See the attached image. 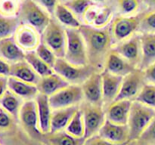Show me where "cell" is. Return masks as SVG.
I'll return each mask as SVG.
<instances>
[{
  "instance_id": "cell-26",
  "label": "cell",
  "mask_w": 155,
  "mask_h": 145,
  "mask_svg": "<svg viewBox=\"0 0 155 145\" xmlns=\"http://www.w3.org/2000/svg\"><path fill=\"white\" fill-rule=\"evenodd\" d=\"M142 60L139 69L144 70L155 62V33L140 35Z\"/></svg>"
},
{
  "instance_id": "cell-3",
  "label": "cell",
  "mask_w": 155,
  "mask_h": 145,
  "mask_svg": "<svg viewBox=\"0 0 155 145\" xmlns=\"http://www.w3.org/2000/svg\"><path fill=\"white\" fill-rule=\"evenodd\" d=\"M66 33L67 43L64 58L77 66L89 64L84 39L79 29L66 28Z\"/></svg>"
},
{
  "instance_id": "cell-37",
  "label": "cell",
  "mask_w": 155,
  "mask_h": 145,
  "mask_svg": "<svg viewBox=\"0 0 155 145\" xmlns=\"http://www.w3.org/2000/svg\"><path fill=\"white\" fill-rule=\"evenodd\" d=\"M139 30L143 33H155V11L142 16Z\"/></svg>"
},
{
  "instance_id": "cell-32",
  "label": "cell",
  "mask_w": 155,
  "mask_h": 145,
  "mask_svg": "<svg viewBox=\"0 0 155 145\" xmlns=\"http://www.w3.org/2000/svg\"><path fill=\"white\" fill-rule=\"evenodd\" d=\"M133 101L155 109V85L145 84Z\"/></svg>"
},
{
  "instance_id": "cell-30",
  "label": "cell",
  "mask_w": 155,
  "mask_h": 145,
  "mask_svg": "<svg viewBox=\"0 0 155 145\" xmlns=\"http://www.w3.org/2000/svg\"><path fill=\"white\" fill-rule=\"evenodd\" d=\"M25 60L41 77L45 76L54 72L53 68L43 61L36 54L35 51L25 52Z\"/></svg>"
},
{
  "instance_id": "cell-22",
  "label": "cell",
  "mask_w": 155,
  "mask_h": 145,
  "mask_svg": "<svg viewBox=\"0 0 155 145\" xmlns=\"http://www.w3.org/2000/svg\"><path fill=\"white\" fill-rule=\"evenodd\" d=\"M10 76L36 85L39 83L41 76L33 69L26 60L16 62L11 65Z\"/></svg>"
},
{
  "instance_id": "cell-34",
  "label": "cell",
  "mask_w": 155,
  "mask_h": 145,
  "mask_svg": "<svg viewBox=\"0 0 155 145\" xmlns=\"http://www.w3.org/2000/svg\"><path fill=\"white\" fill-rule=\"evenodd\" d=\"M35 51H36V54L43 61H45L47 64L49 65L51 67L53 68L54 63L56 61V59H57V56L53 52L52 50L50 49L44 42L41 41L40 44L38 45Z\"/></svg>"
},
{
  "instance_id": "cell-13",
  "label": "cell",
  "mask_w": 155,
  "mask_h": 145,
  "mask_svg": "<svg viewBox=\"0 0 155 145\" xmlns=\"http://www.w3.org/2000/svg\"><path fill=\"white\" fill-rule=\"evenodd\" d=\"M81 86L85 101L95 105L103 106L101 72H94Z\"/></svg>"
},
{
  "instance_id": "cell-43",
  "label": "cell",
  "mask_w": 155,
  "mask_h": 145,
  "mask_svg": "<svg viewBox=\"0 0 155 145\" xmlns=\"http://www.w3.org/2000/svg\"><path fill=\"white\" fill-rule=\"evenodd\" d=\"M144 75L147 82L155 85V62L144 69Z\"/></svg>"
},
{
  "instance_id": "cell-21",
  "label": "cell",
  "mask_w": 155,
  "mask_h": 145,
  "mask_svg": "<svg viewBox=\"0 0 155 145\" xmlns=\"http://www.w3.org/2000/svg\"><path fill=\"white\" fill-rule=\"evenodd\" d=\"M69 85L70 83L67 80L54 71L49 75L41 77L37 88L39 93L49 97Z\"/></svg>"
},
{
  "instance_id": "cell-6",
  "label": "cell",
  "mask_w": 155,
  "mask_h": 145,
  "mask_svg": "<svg viewBox=\"0 0 155 145\" xmlns=\"http://www.w3.org/2000/svg\"><path fill=\"white\" fill-rule=\"evenodd\" d=\"M42 42L52 50L57 57H64L67 43L66 29L56 19L51 18L41 35Z\"/></svg>"
},
{
  "instance_id": "cell-48",
  "label": "cell",
  "mask_w": 155,
  "mask_h": 145,
  "mask_svg": "<svg viewBox=\"0 0 155 145\" xmlns=\"http://www.w3.org/2000/svg\"><path fill=\"white\" fill-rule=\"evenodd\" d=\"M1 108H2V107H1V104H0V110H1Z\"/></svg>"
},
{
  "instance_id": "cell-12",
  "label": "cell",
  "mask_w": 155,
  "mask_h": 145,
  "mask_svg": "<svg viewBox=\"0 0 155 145\" xmlns=\"http://www.w3.org/2000/svg\"><path fill=\"white\" fill-rule=\"evenodd\" d=\"M14 38L18 46L24 51H35L41 42V34L36 29L27 24H19Z\"/></svg>"
},
{
  "instance_id": "cell-46",
  "label": "cell",
  "mask_w": 155,
  "mask_h": 145,
  "mask_svg": "<svg viewBox=\"0 0 155 145\" xmlns=\"http://www.w3.org/2000/svg\"><path fill=\"white\" fill-rule=\"evenodd\" d=\"M145 1L146 2H148V4H155V0H145Z\"/></svg>"
},
{
  "instance_id": "cell-2",
  "label": "cell",
  "mask_w": 155,
  "mask_h": 145,
  "mask_svg": "<svg viewBox=\"0 0 155 145\" xmlns=\"http://www.w3.org/2000/svg\"><path fill=\"white\" fill-rule=\"evenodd\" d=\"M155 116V109L133 101L127 125L130 137L129 142L139 139Z\"/></svg>"
},
{
  "instance_id": "cell-49",
  "label": "cell",
  "mask_w": 155,
  "mask_h": 145,
  "mask_svg": "<svg viewBox=\"0 0 155 145\" xmlns=\"http://www.w3.org/2000/svg\"><path fill=\"white\" fill-rule=\"evenodd\" d=\"M0 145H2V144H1V143H0Z\"/></svg>"
},
{
  "instance_id": "cell-38",
  "label": "cell",
  "mask_w": 155,
  "mask_h": 145,
  "mask_svg": "<svg viewBox=\"0 0 155 145\" xmlns=\"http://www.w3.org/2000/svg\"><path fill=\"white\" fill-rule=\"evenodd\" d=\"M117 2L120 10L125 15L135 13L139 7V0H118Z\"/></svg>"
},
{
  "instance_id": "cell-1",
  "label": "cell",
  "mask_w": 155,
  "mask_h": 145,
  "mask_svg": "<svg viewBox=\"0 0 155 145\" xmlns=\"http://www.w3.org/2000/svg\"><path fill=\"white\" fill-rule=\"evenodd\" d=\"M79 30L84 39L89 64L101 72L111 50L112 35L110 27L98 29L87 24H82Z\"/></svg>"
},
{
  "instance_id": "cell-16",
  "label": "cell",
  "mask_w": 155,
  "mask_h": 145,
  "mask_svg": "<svg viewBox=\"0 0 155 145\" xmlns=\"http://www.w3.org/2000/svg\"><path fill=\"white\" fill-rule=\"evenodd\" d=\"M100 137L115 143H130V131L127 125L114 123L106 119L98 133Z\"/></svg>"
},
{
  "instance_id": "cell-35",
  "label": "cell",
  "mask_w": 155,
  "mask_h": 145,
  "mask_svg": "<svg viewBox=\"0 0 155 145\" xmlns=\"http://www.w3.org/2000/svg\"><path fill=\"white\" fill-rule=\"evenodd\" d=\"M77 16L81 15L83 16L85 12L88 8L92 5V0H69L64 3Z\"/></svg>"
},
{
  "instance_id": "cell-14",
  "label": "cell",
  "mask_w": 155,
  "mask_h": 145,
  "mask_svg": "<svg viewBox=\"0 0 155 145\" xmlns=\"http://www.w3.org/2000/svg\"><path fill=\"white\" fill-rule=\"evenodd\" d=\"M121 56L136 68H139L142 60V47L140 35L133 36L124 41L114 48Z\"/></svg>"
},
{
  "instance_id": "cell-24",
  "label": "cell",
  "mask_w": 155,
  "mask_h": 145,
  "mask_svg": "<svg viewBox=\"0 0 155 145\" xmlns=\"http://www.w3.org/2000/svg\"><path fill=\"white\" fill-rule=\"evenodd\" d=\"M78 109V106H73L52 110L50 133H55L65 130Z\"/></svg>"
},
{
  "instance_id": "cell-47",
  "label": "cell",
  "mask_w": 155,
  "mask_h": 145,
  "mask_svg": "<svg viewBox=\"0 0 155 145\" xmlns=\"http://www.w3.org/2000/svg\"><path fill=\"white\" fill-rule=\"evenodd\" d=\"M92 1H95V2H96L102 3V2H106L107 0H92Z\"/></svg>"
},
{
  "instance_id": "cell-9",
  "label": "cell",
  "mask_w": 155,
  "mask_h": 145,
  "mask_svg": "<svg viewBox=\"0 0 155 145\" xmlns=\"http://www.w3.org/2000/svg\"><path fill=\"white\" fill-rule=\"evenodd\" d=\"M144 70L136 68L123 79L120 92L115 101L133 100L139 93L145 82Z\"/></svg>"
},
{
  "instance_id": "cell-36",
  "label": "cell",
  "mask_w": 155,
  "mask_h": 145,
  "mask_svg": "<svg viewBox=\"0 0 155 145\" xmlns=\"http://www.w3.org/2000/svg\"><path fill=\"white\" fill-rule=\"evenodd\" d=\"M20 11L18 0H0V15L14 17Z\"/></svg>"
},
{
  "instance_id": "cell-44",
  "label": "cell",
  "mask_w": 155,
  "mask_h": 145,
  "mask_svg": "<svg viewBox=\"0 0 155 145\" xmlns=\"http://www.w3.org/2000/svg\"><path fill=\"white\" fill-rule=\"evenodd\" d=\"M11 65L8 61L5 60L0 56V76L8 77L10 76Z\"/></svg>"
},
{
  "instance_id": "cell-11",
  "label": "cell",
  "mask_w": 155,
  "mask_h": 145,
  "mask_svg": "<svg viewBox=\"0 0 155 145\" xmlns=\"http://www.w3.org/2000/svg\"><path fill=\"white\" fill-rule=\"evenodd\" d=\"M18 119L26 131L32 137L42 134L39 129L37 107L35 99L24 101L20 109Z\"/></svg>"
},
{
  "instance_id": "cell-31",
  "label": "cell",
  "mask_w": 155,
  "mask_h": 145,
  "mask_svg": "<svg viewBox=\"0 0 155 145\" xmlns=\"http://www.w3.org/2000/svg\"><path fill=\"white\" fill-rule=\"evenodd\" d=\"M65 131L76 137H84L85 126L81 109L77 110L65 128Z\"/></svg>"
},
{
  "instance_id": "cell-23",
  "label": "cell",
  "mask_w": 155,
  "mask_h": 145,
  "mask_svg": "<svg viewBox=\"0 0 155 145\" xmlns=\"http://www.w3.org/2000/svg\"><path fill=\"white\" fill-rule=\"evenodd\" d=\"M8 89L24 101L35 99L39 93L37 85L12 76L8 77Z\"/></svg>"
},
{
  "instance_id": "cell-40",
  "label": "cell",
  "mask_w": 155,
  "mask_h": 145,
  "mask_svg": "<svg viewBox=\"0 0 155 145\" xmlns=\"http://www.w3.org/2000/svg\"><path fill=\"white\" fill-rule=\"evenodd\" d=\"M128 143H115L100 137L98 134H95V135L86 139L83 145H127Z\"/></svg>"
},
{
  "instance_id": "cell-19",
  "label": "cell",
  "mask_w": 155,
  "mask_h": 145,
  "mask_svg": "<svg viewBox=\"0 0 155 145\" xmlns=\"http://www.w3.org/2000/svg\"><path fill=\"white\" fill-rule=\"evenodd\" d=\"M136 69L133 64L121 56L116 50H110L105 60L103 70H107L115 75L125 76Z\"/></svg>"
},
{
  "instance_id": "cell-39",
  "label": "cell",
  "mask_w": 155,
  "mask_h": 145,
  "mask_svg": "<svg viewBox=\"0 0 155 145\" xmlns=\"http://www.w3.org/2000/svg\"><path fill=\"white\" fill-rule=\"evenodd\" d=\"M139 139L144 143L155 145V116Z\"/></svg>"
},
{
  "instance_id": "cell-8",
  "label": "cell",
  "mask_w": 155,
  "mask_h": 145,
  "mask_svg": "<svg viewBox=\"0 0 155 145\" xmlns=\"http://www.w3.org/2000/svg\"><path fill=\"white\" fill-rule=\"evenodd\" d=\"M48 100L52 110L78 106L84 100L81 85L70 84L48 97Z\"/></svg>"
},
{
  "instance_id": "cell-20",
  "label": "cell",
  "mask_w": 155,
  "mask_h": 145,
  "mask_svg": "<svg viewBox=\"0 0 155 145\" xmlns=\"http://www.w3.org/2000/svg\"><path fill=\"white\" fill-rule=\"evenodd\" d=\"M35 101L37 107L39 131L42 134H49L51 130L52 109L50 106L48 96L42 93H39L35 98Z\"/></svg>"
},
{
  "instance_id": "cell-4",
  "label": "cell",
  "mask_w": 155,
  "mask_h": 145,
  "mask_svg": "<svg viewBox=\"0 0 155 145\" xmlns=\"http://www.w3.org/2000/svg\"><path fill=\"white\" fill-rule=\"evenodd\" d=\"M50 14L34 0H24L20 7V16L24 24H29L42 35L51 21Z\"/></svg>"
},
{
  "instance_id": "cell-25",
  "label": "cell",
  "mask_w": 155,
  "mask_h": 145,
  "mask_svg": "<svg viewBox=\"0 0 155 145\" xmlns=\"http://www.w3.org/2000/svg\"><path fill=\"white\" fill-rule=\"evenodd\" d=\"M0 56L14 63L25 60V51L18 46L15 38L10 36L0 39Z\"/></svg>"
},
{
  "instance_id": "cell-5",
  "label": "cell",
  "mask_w": 155,
  "mask_h": 145,
  "mask_svg": "<svg viewBox=\"0 0 155 145\" xmlns=\"http://www.w3.org/2000/svg\"><path fill=\"white\" fill-rule=\"evenodd\" d=\"M53 69L72 85H82L94 72L98 71L90 64L77 66L68 62L64 57H57Z\"/></svg>"
},
{
  "instance_id": "cell-28",
  "label": "cell",
  "mask_w": 155,
  "mask_h": 145,
  "mask_svg": "<svg viewBox=\"0 0 155 145\" xmlns=\"http://www.w3.org/2000/svg\"><path fill=\"white\" fill-rule=\"evenodd\" d=\"M44 135L50 145H83L86 140L84 137H74L65 130Z\"/></svg>"
},
{
  "instance_id": "cell-33",
  "label": "cell",
  "mask_w": 155,
  "mask_h": 145,
  "mask_svg": "<svg viewBox=\"0 0 155 145\" xmlns=\"http://www.w3.org/2000/svg\"><path fill=\"white\" fill-rule=\"evenodd\" d=\"M18 27V20L14 17L0 15V39L10 37L15 34Z\"/></svg>"
},
{
  "instance_id": "cell-15",
  "label": "cell",
  "mask_w": 155,
  "mask_h": 145,
  "mask_svg": "<svg viewBox=\"0 0 155 145\" xmlns=\"http://www.w3.org/2000/svg\"><path fill=\"white\" fill-rule=\"evenodd\" d=\"M103 104L107 107L116 100L120 92L124 76L115 75L107 70L101 71Z\"/></svg>"
},
{
  "instance_id": "cell-18",
  "label": "cell",
  "mask_w": 155,
  "mask_h": 145,
  "mask_svg": "<svg viewBox=\"0 0 155 145\" xmlns=\"http://www.w3.org/2000/svg\"><path fill=\"white\" fill-rule=\"evenodd\" d=\"M112 11L108 7L99 8L95 5H91L83 14L86 24L98 29L104 28L112 19Z\"/></svg>"
},
{
  "instance_id": "cell-45",
  "label": "cell",
  "mask_w": 155,
  "mask_h": 145,
  "mask_svg": "<svg viewBox=\"0 0 155 145\" xmlns=\"http://www.w3.org/2000/svg\"><path fill=\"white\" fill-rule=\"evenodd\" d=\"M8 90V77L0 76V98Z\"/></svg>"
},
{
  "instance_id": "cell-42",
  "label": "cell",
  "mask_w": 155,
  "mask_h": 145,
  "mask_svg": "<svg viewBox=\"0 0 155 145\" xmlns=\"http://www.w3.org/2000/svg\"><path fill=\"white\" fill-rule=\"evenodd\" d=\"M42 8L45 9L50 14H54V10L58 4V0H34Z\"/></svg>"
},
{
  "instance_id": "cell-10",
  "label": "cell",
  "mask_w": 155,
  "mask_h": 145,
  "mask_svg": "<svg viewBox=\"0 0 155 145\" xmlns=\"http://www.w3.org/2000/svg\"><path fill=\"white\" fill-rule=\"evenodd\" d=\"M142 16L118 17L114 20L110 27L112 38L117 41H125L133 36L139 30Z\"/></svg>"
},
{
  "instance_id": "cell-29",
  "label": "cell",
  "mask_w": 155,
  "mask_h": 145,
  "mask_svg": "<svg viewBox=\"0 0 155 145\" xmlns=\"http://www.w3.org/2000/svg\"><path fill=\"white\" fill-rule=\"evenodd\" d=\"M23 103L24 102H23L22 98L15 95L8 89L0 98V104H1L2 108L10 113L12 116L18 118L20 109Z\"/></svg>"
},
{
  "instance_id": "cell-17",
  "label": "cell",
  "mask_w": 155,
  "mask_h": 145,
  "mask_svg": "<svg viewBox=\"0 0 155 145\" xmlns=\"http://www.w3.org/2000/svg\"><path fill=\"white\" fill-rule=\"evenodd\" d=\"M132 100L114 101L107 107L105 111L106 119L120 125H127L131 109Z\"/></svg>"
},
{
  "instance_id": "cell-41",
  "label": "cell",
  "mask_w": 155,
  "mask_h": 145,
  "mask_svg": "<svg viewBox=\"0 0 155 145\" xmlns=\"http://www.w3.org/2000/svg\"><path fill=\"white\" fill-rule=\"evenodd\" d=\"M12 125V116L3 108L0 110V128L8 129Z\"/></svg>"
},
{
  "instance_id": "cell-7",
  "label": "cell",
  "mask_w": 155,
  "mask_h": 145,
  "mask_svg": "<svg viewBox=\"0 0 155 145\" xmlns=\"http://www.w3.org/2000/svg\"><path fill=\"white\" fill-rule=\"evenodd\" d=\"M80 109L84 121V138L87 139L98 133L106 120L105 111L103 110V106L95 105L86 101L81 103Z\"/></svg>"
},
{
  "instance_id": "cell-27",
  "label": "cell",
  "mask_w": 155,
  "mask_h": 145,
  "mask_svg": "<svg viewBox=\"0 0 155 145\" xmlns=\"http://www.w3.org/2000/svg\"><path fill=\"white\" fill-rule=\"evenodd\" d=\"M54 14L56 20L66 28L79 29L82 25L77 15L63 3L57 5Z\"/></svg>"
}]
</instances>
